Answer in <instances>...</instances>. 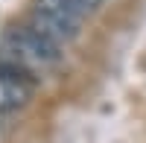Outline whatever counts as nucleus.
<instances>
[{"label":"nucleus","instance_id":"obj_3","mask_svg":"<svg viewBox=\"0 0 146 143\" xmlns=\"http://www.w3.org/2000/svg\"><path fill=\"white\" fill-rule=\"evenodd\" d=\"M32 97V79L29 67H23L12 58L0 62V111H18Z\"/></svg>","mask_w":146,"mask_h":143},{"label":"nucleus","instance_id":"obj_2","mask_svg":"<svg viewBox=\"0 0 146 143\" xmlns=\"http://www.w3.org/2000/svg\"><path fill=\"white\" fill-rule=\"evenodd\" d=\"M82 21L85 18H79L73 9H67L62 0H38L35 15H32V26H38L41 32H47L53 41L64 47L79 35Z\"/></svg>","mask_w":146,"mask_h":143},{"label":"nucleus","instance_id":"obj_1","mask_svg":"<svg viewBox=\"0 0 146 143\" xmlns=\"http://www.w3.org/2000/svg\"><path fill=\"white\" fill-rule=\"evenodd\" d=\"M3 58H12L23 67H53L62 58V44L53 41L38 26H18L3 35Z\"/></svg>","mask_w":146,"mask_h":143}]
</instances>
